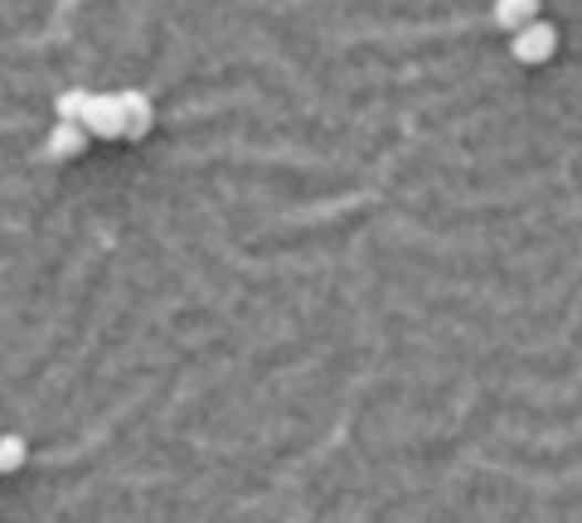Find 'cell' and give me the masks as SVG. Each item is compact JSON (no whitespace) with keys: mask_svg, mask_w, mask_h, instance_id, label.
<instances>
[{"mask_svg":"<svg viewBox=\"0 0 582 523\" xmlns=\"http://www.w3.org/2000/svg\"><path fill=\"white\" fill-rule=\"evenodd\" d=\"M83 132L97 136V142H117V136H126L122 93H93V102H87V117H83Z\"/></svg>","mask_w":582,"mask_h":523,"instance_id":"obj_1","label":"cell"},{"mask_svg":"<svg viewBox=\"0 0 582 523\" xmlns=\"http://www.w3.org/2000/svg\"><path fill=\"white\" fill-rule=\"evenodd\" d=\"M510 54L520 63H549L553 54H559V30H553L549 20H534L529 30H520L510 40Z\"/></svg>","mask_w":582,"mask_h":523,"instance_id":"obj_2","label":"cell"},{"mask_svg":"<svg viewBox=\"0 0 582 523\" xmlns=\"http://www.w3.org/2000/svg\"><path fill=\"white\" fill-rule=\"evenodd\" d=\"M87 142H93V136H87L83 126L59 122L54 132H49V142H44V156L49 160H73V156H83V150H87Z\"/></svg>","mask_w":582,"mask_h":523,"instance_id":"obj_3","label":"cell"},{"mask_svg":"<svg viewBox=\"0 0 582 523\" xmlns=\"http://www.w3.org/2000/svg\"><path fill=\"white\" fill-rule=\"evenodd\" d=\"M122 107H126V142H142V136L156 126V107H150L146 93H122Z\"/></svg>","mask_w":582,"mask_h":523,"instance_id":"obj_4","label":"cell"},{"mask_svg":"<svg viewBox=\"0 0 582 523\" xmlns=\"http://www.w3.org/2000/svg\"><path fill=\"white\" fill-rule=\"evenodd\" d=\"M496 20H500V30H510V40H515V34L529 30V24L539 20V6H534V0H500Z\"/></svg>","mask_w":582,"mask_h":523,"instance_id":"obj_5","label":"cell"},{"mask_svg":"<svg viewBox=\"0 0 582 523\" xmlns=\"http://www.w3.org/2000/svg\"><path fill=\"white\" fill-rule=\"evenodd\" d=\"M87 102H93V93H83V87H69V93H59V102H54L59 122L83 126V117H87Z\"/></svg>","mask_w":582,"mask_h":523,"instance_id":"obj_6","label":"cell"},{"mask_svg":"<svg viewBox=\"0 0 582 523\" xmlns=\"http://www.w3.org/2000/svg\"><path fill=\"white\" fill-rule=\"evenodd\" d=\"M24 456H30V446H24V437H0V475H15V470L24 466Z\"/></svg>","mask_w":582,"mask_h":523,"instance_id":"obj_7","label":"cell"}]
</instances>
